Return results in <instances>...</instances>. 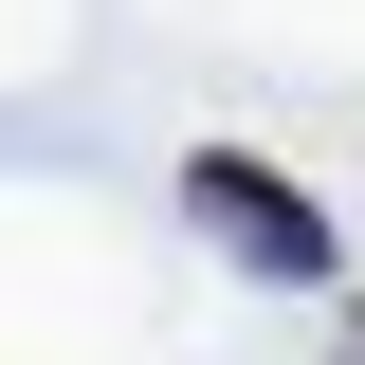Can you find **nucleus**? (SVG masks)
<instances>
[{
	"instance_id": "1",
	"label": "nucleus",
	"mask_w": 365,
	"mask_h": 365,
	"mask_svg": "<svg viewBox=\"0 0 365 365\" xmlns=\"http://www.w3.org/2000/svg\"><path fill=\"white\" fill-rule=\"evenodd\" d=\"M182 201H201V220H220V237H237L256 274H292V292L329 274V220H311V201H292L274 165H237V146H201V165H182Z\"/></svg>"
}]
</instances>
